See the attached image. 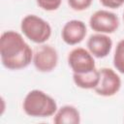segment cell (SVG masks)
<instances>
[{
  "label": "cell",
  "instance_id": "cell-1",
  "mask_svg": "<svg viewBox=\"0 0 124 124\" xmlns=\"http://www.w3.org/2000/svg\"><path fill=\"white\" fill-rule=\"evenodd\" d=\"M2 65L9 70H20L33 60V50L23 37L13 30L6 31L0 39Z\"/></svg>",
  "mask_w": 124,
  "mask_h": 124
},
{
  "label": "cell",
  "instance_id": "cell-2",
  "mask_svg": "<svg viewBox=\"0 0 124 124\" xmlns=\"http://www.w3.org/2000/svg\"><path fill=\"white\" fill-rule=\"evenodd\" d=\"M22 108L24 112L31 117H48L57 111L55 100L38 89L27 93L23 100Z\"/></svg>",
  "mask_w": 124,
  "mask_h": 124
},
{
  "label": "cell",
  "instance_id": "cell-3",
  "mask_svg": "<svg viewBox=\"0 0 124 124\" xmlns=\"http://www.w3.org/2000/svg\"><path fill=\"white\" fill-rule=\"evenodd\" d=\"M20 29L27 39L36 44H44L51 35V27L48 22L35 15L24 16Z\"/></svg>",
  "mask_w": 124,
  "mask_h": 124
},
{
  "label": "cell",
  "instance_id": "cell-4",
  "mask_svg": "<svg viewBox=\"0 0 124 124\" xmlns=\"http://www.w3.org/2000/svg\"><path fill=\"white\" fill-rule=\"evenodd\" d=\"M33 64L39 72H51L58 63V54L54 47L48 45H41L33 52Z\"/></svg>",
  "mask_w": 124,
  "mask_h": 124
},
{
  "label": "cell",
  "instance_id": "cell-5",
  "mask_svg": "<svg viewBox=\"0 0 124 124\" xmlns=\"http://www.w3.org/2000/svg\"><path fill=\"white\" fill-rule=\"evenodd\" d=\"M89 25L90 28L97 33L110 34L118 28L119 18L114 13L107 10H99L90 16Z\"/></svg>",
  "mask_w": 124,
  "mask_h": 124
},
{
  "label": "cell",
  "instance_id": "cell-6",
  "mask_svg": "<svg viewBox=\"0 0 124 124\" xmlns=\"http://www.w3.org/2000/svg\"><path fill=\"white\" fill-rule=\"evenodd\" d=\"M121 87V79L119 76L110 68L100 69V80L94 88L95 92L104 97L115 95Z\"/></svg>",
  "mask_w": 124,
  "mask_h": 124
},
{
  "label": "cell",
  "instance_id": "cell-7",
  "mask_svg": "<svg viewBox=\"0 0 124 124\" xmlns=\"http://www.w3.org/2000/svg\"><path fill=\"white\" fill-rule=\"evenodd\" d=\"M68 64L72 71L77 74L88 73L96 68L93 55L82 47H76L70 51L68 55Z\"/></svg>",
  "mask_w": 124,
  "mask_h": 124
},
{
  "label": "cell",
  "instance_id": "cell-8",
  "mask_svg": "<svg viewBox=\"0 0 124 124\" xmlns=\"http://www.w3.org/2000/svg\"><path fill=\"white\" fill-rule=\"evenodd\" d=\"M87 29L83 21L73 19L65 23L62 28L61 36L63 41L70 46L79 44L86 36Z\"/></svg>",
  "mask_w": 124,
  "mask_h": 124
},
{
  "label": "cell",
  "instance_id": "cell-9",
  "mask_svg": "<svg viewBox=\"0 0 124 124\" xmlns=\"http://www.w3.org/2000/svg\"><path fill=\"white\" fill-rule=\"evenodd\" d=\"M88 51L96 58H104L108 56L112 47L111 39L103 33L91 35L86 43Z\"/></svg>",
  "mask_w": 124,
  "mask_h": 124
},
{
  "label": "cell",
  "instance_id": "cell-10",
  "mask_svg": "<svg viewBox=\"0 0 124 124\" xmlns=\"http://www.w3.org/2000/svg\"><path fill=\"white\" fill-rule=\"evenodd\" d=\"M53 122L55 124H78L80 122L79 111L74 106H63L54 113Z\"/></svg>",
  "mask_w": 124,
  "mask_h": 124
},
{
  "label": "cell",
  "instance_id": "cell-11",
  "mask_svg": "<svg viewBox=\"0 0 124 124\" xmlns=\"http://www.w3.org/2000/svg\"><path fill=\"white\" fill-rule=\"evenodd\" d=\"M73 79L75 84L82 89H94L100 80V70L94 69L91 72L84 74H73Z\"/></svg>",
  "mask_w": 124,
  "mask_h": 124
},
{
  "label": "cell",
  "instance_id": "cell-12",
  "mask_svg": "<svg viewBox=\"0 0 124 124\" xmlns=\"http://www.w3.org/2000/svg\"><path fill=\"white\" fill-rule=\"evenodd\" d=\"M113 65L119 73L124 74V39L120 40L116 45L113 55Z\"/></svg>",
  "mask_w": 124,
  "mask_h": 124
},
{
  "label": "cell",
  "instance_id": "cell-13",
  "mask_svg": "<svg viewBox=\"0 0 124 124\" xmlns=\"http://www.w3.org/2000/svg\"><path fill=\"white\" fill-rule=\"evenodd\" d=\"M62 0H37V4L45 11H55L61 5Z\"/></svg>",
  "mask_w": 124,
  "mask_h": 124
},
{
  "label": "cell",
  "instance_id": "cell-14",
  "mask_svg": "<svg viewBox=\"0 0 124 124\" xmlns=\"http://www.w3.org/2000/svg\"><path fill=\"white\" fill-rule=\"evenodd\" d=\"M68 4L74 11L81 12L91 6L92 0H68Z\"/></svg>",
  "mask_w": 124,
  "mask_h": 124
},
{
  "label": "cell",
  "instance_id": "cell-15",
  "mask_svg": "<svg viewBox=\"0 0 124 124\" xmlns=\"http://www.w3.org/2000/svg\"><path fill=\"white\" fill-rule=\"evenodd\" d=\"M100 3L107 8L117 9L124 4V0H100Z\"/></svg>",
  "mask_w": 124,
  "mask_h": 124
},
{
  "label": "cell",
  "instance_id": "cell-16",
  "mask_svg": "<svg viewBox=\"0 0 124 124\" xmlns=\"http://www.w3.org/2000/svg\"><path fill=\"white\" fill-rule=\"evenodd\" d=\"M123 20H124V14H123Z\"/></svg>",
  "mask_w": 124,
  "mask_h": 124
}]
</instances>
